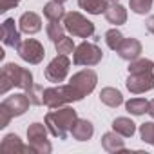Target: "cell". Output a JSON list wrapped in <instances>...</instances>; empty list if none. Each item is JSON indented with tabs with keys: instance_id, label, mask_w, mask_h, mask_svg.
<instances>
[{
	"instance_id": "cell-21",
	"label": "cell",
	"mask_w": 154,
	"mask_h": 154,
	"mask_svg": "<svg viewBox=\"0 0 154 154\" xmlns=\"http://www.w3.org/2000/svg\"><path fill=\"white\" fill-rule=\"evenodd\" d=\"M65 8L62 2H58V0H51V2H47L44 6V17L47 20H54V22H62L63 17H65Z\"/></svg>"
},
{
	"instance_id": "cell-10",
	"label": "cell",
	"mask_w": 154,
	"mask_h": 154,
	"mask_svg": "<svg viewBox=\"0 0 154 154\" xmlns=\"http://www.w3.org/2000/svg\"><path fill=\"white\" fill-rule=\"evenodd\" d=\"M125 87L132 94H141L154 89V71H136L129 72V78L125 82Z\"/></svg>"
},
{
	"instance_id": "cell-25",
	"label": "cell",
	"mask_w": 154,
	"mask_h": 154,
	"mask_svg": "<svg viewBox=\"0 0 154 154\" xmlns=\"http://www.w3.org/2000/svg\"><path fill=\"white\" fill-rule=\"evenodd\" d=\"M123 40H125V38H123L122 31L116 29V27H112V29H109V31L105 33V44H107V47L112 49V51H116V49L122 45Z\"/></svg>"
},
{
	"instance_id": "cell-9",
	"label": "cell",
	"mask_w": 154,
	"mask_h": 154,
	"mask_svg": "<svg viewBox=\"0 0 154 154\" xmlns=\"http://www.w3.org/2000/svg\"><path fill=\"white\" fill-rule=\"evenodd\" d=\"M69 67H71V60H69V54H56L49 65L45 67L44 74L47 82H53V84H62L67 74H69Z\"/></svg>"
},
{
	"instance_id": "cell-15",
	"label": "cell",
	"mask_w": 154,
	"mask_h": 154,
	"mask_svg": "<svg viewBox=\"0 0 154 154\" xmlns=\"http://www.w3.org/2000/svg\"><path fill=\"white\" fill-rule=\"evenodd\" d=\"M93 134H94V125L85 118H78L71 129V136L78 141H87L93 138Z\"/></svg>"
},
{
	"instance_id": "cell-14",
	"label": "cell",
	"mask_w": 154,
	"mask_h": 154,
	"mask_svg": "<svg viewBox=\"0 0 154 154\" xmlns=\"http://www.w3.org/2000/svg\"><path fill=\"white\" fill-rule=\"evenodd\" d=\"M18 29L26 35H35L42 29V18L40 15L33 13V11H26L22 13V17L18 18Z\"/></svg>"
},
{
	"instance_id": "cell-11",
	"label": "cell",
	"mask_w": 154,
	"mask_h": 154,
	"mask_svg": "<svg viewBox=\"0 0 154 154\" xmlns=\"http://www.w3.org/2000/svg\"><path fill=\"white\" fill-rule=\"evenodd\" d=\"M17 53H18V56H20L24 62H27V63H31V65H38V63L44 60V56H45L44 45H42L38 40H35V38H26V40H22L20 45L17 47Z\"/></svg>"
},
{
	"instance_id": "cell-32",
	"label": "cell",
	"mask_w": 154,
	"mask_h": 154,
	"mask_svg": "<svg viewBox=\"0 0 154 154\" xmlns=\"http://www.w3.org/2000/svg\"><path fill=\"white\" fill-rule=\"evenodd\" d=\"M147 112L150 114V118H154V100L149 102V111H147Z\"/></svg>"
},
{
	"instance_id": "cell-3",
	"label": "cell",
	"mask_w": 154,
	"mask_h": 154,
	"mask_svg": "<svg viewBox=\"0 0 154 154\" xmlns=\"http://www.w3.org/2000/svg\"><path fill=\"white\" fill-rule=\"evenodd\" d=\"M29 105H31V100L26 93H18L2 100V103H0V129L8 127L13 118L26 114Z\"/></svg>"
},
{
	"instance_id": "cell-23",
	"label": "cell",
	"mask_w": 154,
	"mask_h": 154,
	"mask_svg": "<svg viewBox=\"0 0 154 154\" xmlns=\"http://www.w3.org/2000/svg\"><path fill=\"white\" fill-rule=\"evenodd\" d=\"M125 109L132 116H141V114H145L149 111V100H145V98H131L129 102H125Z\"/></svg>"
},
{
	"instance_id": "cell-2",
	"label": "cell",
	"mask_w": 154,
	"mask_h": 154,
	"mask_svg": "<svg viewBox=\"0 0 154 154\" xmlns=\"http://www.w3.org/2000/svg\"><path fill=\"white\" fill-rule=\"evenodd\" d=\"M33 85H35L33 72L29 69L20 67L15 62H9L2 67V74H0V94H6L13 87H20V89L27 91Z\"/></svg>"
},
{
	"instance_id": "cell-17",
	"label": "cell",
	"mask_w": 154,
	"mask_h": 154,
	"mask_svg": "<svg viewBox=\"0 0 154 154\" xmlns=\"http://www.w3.org/2000/svg\"><path fill=\"white\" fill-rule=\"evenodd\" d=\"M102 149L107 150V152H120V150H125L123 136L118 134L116 131L105 132V134L102 136Z\"/></svg>"
},
{
	"instance_id": "cell-5",
	"label": "cell",
	"mask_w": 154,
	"mask_h": 154,
	"mask_svg": "<svg viewBox=\"0 0 154 154\" xmlns=\"http://www.w3.org/2000/svg\"><path fill=\"white\" fill-rule=\"evenodd\" d=\"M63 26L69 35L78 38H91L94 36V24L78 11H71L63 17Z\"/></svg>"
},
{
	"instance_id": "cell-4",
	"label": "cell",
	"mask_w": 154,
	"mask_h": 154,
	"mask_svg": "<svg viewBox=\"0 0 154 154\" xmlns=\"http://www.w3.org/2000/svg\"><path fill=\"white\" fill-rule=\"evenodd\" d=\"M82 98L78 96V93L74 91V87L71 84L67 85H54V87H47L44 89V105H47L49 109H58L74 102H80Z\"/></svg>"
},
{
	"instance_id": "cell-18",
	"label": "cell",
	"mask_w": 154,
	"mask_h": 154,
	"mask_svg": "<svg viewBox=\"0 0 154 154\" xmlns=\"http://www.w3.org/2000/svg\"><path fill=\"white\" fill-rule=\"evenodd\" d=\"M0 147H2L4 152H11V154L13 152H33L31 145H27V147L22 145V141L17 134H6L2 143H0Z\"/></svg>"
},
{
	"instance_id": "cell-28",
	"label": "cell",
	"mask_w": 154,
	"mask_h": 154,
	"mask_svg": "<svg viewBox=\"0 0 154 154\" xmlns=\"http://www.w3.org/2000/svg\"><path fill=\"white\" fill-rule=\"evenodd\" d=\"M140 138L145 143L154 145V122H145L140 125Z\"/></svg>"
},
{
	"instance_id": "cell-29",
	"label": "cell",
	"mask_w": 154,
	"mask_h": 154,
	"mask_svg": "<svg viewBox=\"0 0 154 154\" xmlns=\"http://www.w3.org/2000/svg\"><path fill=\"white\" fill-rule=\"evenodd\" d=\"M26 94L29 96L31 105H42V103H44V87L38 85V84H35L31 89H27Z\"/></svg>"
},
{
	"instance_id": "cell-22",
	"label": "cell",
	"mask_w": 154,
	"mask_h": 154,
	"mask_svg": "<svg viewBox=\"0 0 154 154\" xmlns=\"http://www.w3.org/2000/svg\"><path fill=\"white\" fill-rule=\"evenodd\" d=\"M78 6L80 9L87 11L89 15H102L105 13L109 2L107 0H78Z\"/></svg>"
},
{
	"instance_id": "cell-34",
	"label": "cell",
	"mask_w": 154,
	"mask_h": 154,
	"mask_svg": "<svg viewBox=\"0 0 154 154\" xmlns=\"http://www.w3.org/2000/svg\"><path fill=\"white\" fill-rule=\"evenodd\" d=\"M58 2H62V4H63V2H67V0H58Z\"/></svg>"
},
{
	"instance_id": "cell-26",
	"label": "cell",
	"mask_w": 154,
	"mask_h": 154,
	"mask_svg": "<svg viewBox=\"0 0 154 154\" xmlns=\"http://www.w3.org/2000/svg\"><path fill=\"white\" fill-rule=\"evenodd\" d=\"M152 2L154 0H129V8L136 15H145L152 9Z\"/></svg>"
},
{
	"instance_id": "cell-19",
	"label": "cell",
	"mask_w": 154,
	"mask_h": 154,
	"mask_svg": "<svg viewBox=\"0 0 154 154\" xmlns=\"http://www.w3.org/2000/svg\"><path fill=\"white\" fill-rule=\"evenodd\" d=\"M100 102L103 103V105H107V107H120L122 103H123V96H122V93L118 91V89H114V87H103L102 91H100Z\"/></svg>"
},
{
	"instance_id": "cell-8",
	"label": "cell",
	"mask_w": 154,
	"mask_h": 154,
	"mask_svg": "<svg viewBox=\"0 0 154 154\" xmlns=\"http://www.w3.org/2000/svg\"><path fill=\"white\" fill-rule=\"evenodd\" d=\"M69 84L74 87V91L78 93V96L84 100L87 94H91L98 84V74L93 71V69H82L78 72H74L71 76Z\"/></svg>"
},
{
	"instance_id": "cell-27",
	"label": "cell",
	"mask_w": 154,
	"mask_h": 154,
	"mask_svg": "<svg viewBox=\"0 0 154 154\" xmlns=\"http://www.w3.org/2000/svg\"><path fill=\"white\" fill-rule=\"evenodd\" d=\"M54 49H56V53H60V54H71V53H74L76 45H74L72 38L65 35L63 38H60V40L54 44Z\"/></svg>"
},
{
	"instance_id": "cell-20",
	"label": "cell",
	"mask_w": 154,
	"mask_h": 154,
	"mask_svg": "<svg viewBox=\"0 0 154 154\" xmlns=\"http://www.w3.org/2000/svg\"><path fill=\"white\" fill-rule=\"evenodd\" d=\"M112 131H116L123 138H132L134 132H136V123L127 116H120L112 122Z\"/></svg>"
},
{
	"instance_id": "cell-31",
	"label": "cell",
	"mask_w": 154,
	"mask_h": 154,
	"mask_svg": "<svg viewBox=\"0 0 154 154\" xmlns=\"http://www.w3.org/2000/svg\"><path fill=\"white\" fill-rule=\"evenodd\" d=\"M145 27H147V31H149L150 35H154V15H150V17L145 20Z\"/></svg>"
},
{
	"instance_id": "cell-33",
	"label": "cell",
	"mask_w": 154,
	"mask_h": 154,
	"mask_svg": "<svg viewBox=\"0 0 154 154\" xmlns=\"http://www.w3.org/2000/svg\"><path fill=\"white\" fill-rule=\"evenodd\" d=\"M107 2H118V0H107Z\"/></svg>"
},
{
	"instance_id": "cell-16",
	"label": "cell",
	"mask_w": 154,
	"mask_h": 154,
	"mask_svg": "<svg viewBox=\"0 0 154 154\" xmlns=\"http://www.w3.org/2000/svg\"><path fill=\"white\" fill-rule=\"evenodd\" d=\"M103 15H105L107 22L112 24V26H122V24L127 22V9L118 2H111Z\"/></svg>"
},
{
	"instance_id": "cell-30",
	"label": "cell",
	"mask_w": 154,
	"mask_h": 154,
	"mask_svg": "<svg viewBox=\"0 0 154 154\" xmlns=\"http://www.w3.org/2000/svg\"><path fill=\"white\" fill-rule=\"evenodd\" d=\"M22 0H0V13H6L13 8H17Z\"/></svg>"
},
{
	"instance_id": "cell-24",
	"label": "cell",
	"mask_w": 154,
	"mask_h": 154,
	"mask_svg": "<svg viewBox=\"0 0 154 154\" xmlns=\"http://www.w3.org/2000/svg\"><path fill=\"white\" fill-rule=\"evenodd\" d=\"M65 26H63V22H54V20H49V24H47V27H45V33H47V38L53 42V44H56L60 38H63L65 36Z\"/></svg>"
},
{
	"instance_id": "cell-1",
	"label": "cell",
	"mask_w": 154,
	"mask_h": 154,
	"mask_svg": "<svg viewBox=\"0 0 154 154\" xmlns=\"http://www.w3.org/2000/svg\"><path fill=\"white\" fill-rule=\"evenodd\" d=\"M76 120H78V114L69 105L53 109L45 114V125H47L49 132L58 140H65L71 134V129Z\"/></svg>"
},
{
	"instance_id": "cell-6",
	"label": "cell",
	"mask_w": 154,
	"mask_h": 154,
	"mask_svg": "<svg viewBox=\"0 0 154 154\" xmlns=\"http://www.w3.org/2000/svg\"><path fill=\"white\" fill-rule=\"evenodd\" d=\"M103 58L102 49L93 44V42H82L80 45H76L74 53H72V63L74 65H85V67H93L98 65Z\"/></svg>"
},
{
	"instance_id": "cell-12",
	"label": "cell",
	"mask_w": 154,
	"mask_h": 154,
	"mask_svg": "<svg viewBox=\"0 0 154 154\" xmlns=\"http://www.w3.org/2000/svg\"><path fill=\"white\" fill-rule=\"evenodd\" d=\"M20 29H17V26H15V18H6L4 22H2V42H4V45H8V47H18L20 45Z\"/></svg>"
},
{
	"instance_id": "cell-7",
	"label": "cell",
	"mask_w": 154,
	"mask_h": 154,
	"mask_svg": "<svg viewBox=\"0 0 154 154\" xmlns=\"http://www.w3.org/2000/svg\"><path fill=\"white\" fill-rule=\"evenodd\" d=\"M47 131H49L47 125L38 123V122H35V123H31L27 127V140H29V145H31L33 152L49 154L53 150V147H51V143L47 140Z\"/></svg>"
},
{
	"instance_id": "cell-13",
	"label": "cell",
	"mask_w": 154,
	"mask_h": 154,
	"mask_svg": "<svg viewBox=\"0 0 154 154\" xmlns=\"http://www.w3.org/2000/svg\"><path fill=\"white\" fill-rule=\"evenodd\" d=\"M116 53L122 60L132 62V60L140 58V54H141V42L138 38H125L122 42V45L116 49Z\"/></svg>"
}]
</instances>
